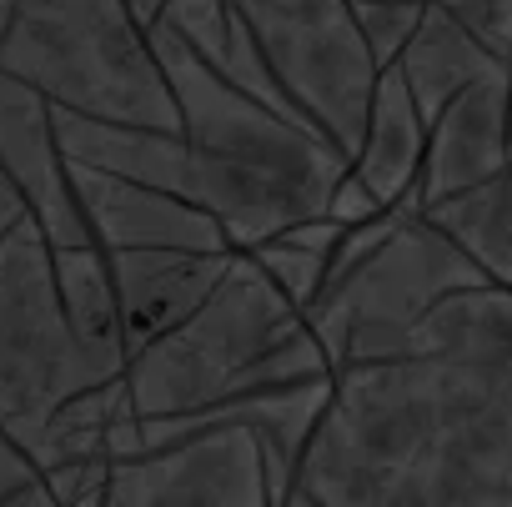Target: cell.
<instances>
[{"label": "cell", "instance_id": "603a6c76", "mask_svg": "<svg viewBox=\"0 0 512 507\" xmlns=\"http://www.w3.org/2000/svg\"><path fill=\"white\" fill-rule=\"evenodd\" d=\"M502 181L512 186V111H507V171H502Z\"/></svg>", "mask_w": 512, "mask_h": 507}, {"label": "cell", "instance_id": "3957f363", "mask_svg": "<svg viewBox=\"0 0 512 507\" xmlns=\"http://www.w3.org/2000/svg\"><path fill=\"white\" fill-rule=\"evenodd\" d=\"M0 66L56 106L181 131L176 96L131 0H16Z\"/></svg>", "mask_w": 512, "mask_h": 507}, {"label": "cell", "instance_id": "8fae6325", "mask_svg": "<svg viewBox=\"0 0 512 507\" xmlns=\"http://www.w3.org/2000/svg\"><path fill=\"white\" fill-rule=\"evenodd\" d=\"M236 251V246H231ZM231 251H191V246H121L106 251L116 297H121V322H126V347H146L181 317H191L221 272L231 267Z\"/></svg>", "mask_w": 512, "mask_h": 507}, {"label": "cell", "instance_id": "8992f818", "mask_svg": "<svg viewBox=\"0 0 512 507\" xmlns=\"http://www.w3.org/2000/svg\"><path fill=\"white\" fill-rule=\"evenodd\" d=\"M236 11L292 106L352 161L377 86L352 0H236Z\"/></svg>", "mask_w": 512, "mask_h": 507}, {"label": "cell", "instance_id": "5b68a950", "mask_svg": "<svg viewBox=\"0 0 512 507\" xmlns=\"http://www.w3.org/2000/svg\"><path fill=\"white\" fill-rule=\"evenodd\" d=\"M492 282L467 251L427 216H402L397 231L307 307L332 372L372 357H407L417 317L457 287Z\"/></svg>", "mask_w": 512, "mask_h": 507}, {"label": "cell", "instance_id": "e0dca14e", "mask_svg": "<svg viewBox=\"0 0 512 507\" xmlns=\"http://www.w3.org/2000/svg\"><path fill=\"white\" fill-rule=\"evenodd\" d=\"M422 11H427V0H352L357 31H362V41H367L377 71L402 56V46L412 41Z\"/></svg>", "mask_w": 512, "mask_h": 507}, {"label": "cell", "instance_id": "9a60e30c", "mask_svg": "<svg viewBox=\"0 0 512 507\" xmlns=\"http://www.w3.org/2000/svg\"><path fill=\"white\" fill-rule=\"evenodd\" d=\"M392 66L402 71V81H407V91H412L422 121L432 126L437 111H442L462 86H472L482 71L512 66V61H497L462 21H452L442 6H432V0H427V11H422L412 41L402 46V56H397Z\"/></svg>", "mask_w": 512, "mask_h": 507}, {"label": "cell", "instance_id": "30bf717a", "mask_svg": "<svg viewBox=\"0 0 512 507\" xmlns=\"http://www.w3.org/2000/svg\"><path fill=\"white\" fill-rule=\"evenodd\" d=\"M507 111H512V66L482 71L437 111V121L427 126V156L417 176L427 206L507 171Z\"/></svg>", "mask_w": 512, "mask_h": 507}, {"label": "cell", "instance_id": "4fadbf2b", "mask_svg": "<svg viewBox=\"0 0 512 507\" xmlns=\"http://www.w3.org/2000/svg\"><path fill=\"white\" fill-rule=\"evenodd\" d=\"M422 156H427V121H422L402 71L382 66L377 86H372L362 141L352 151V171L367 181V191L382 206H397L407 196V186L422 176Z\"/></svg>", "mask_w": 512, "mask_h": 507}, {"label": "cell", "instance_id": "6da1fadb", "mask_svg": "<svg viewBox=\"0 0 512 507\" xmlns=\"http://www.w3.org/2000/svg\"><path fill=\"white\" fill-rule=\"evenodd\" d=\"M191 146V196L221 221L236 251L322 216L337 176L352 166L317 126L292 121L216 76L166 21L146 26Z\"/></svg>", "mask_w": 512, "mask_h": 507}, {"label": "cell", "instance_id": "ffe728a7", "mask_svg": "<svg viewBox=\"0 0 512 507\" xmlns=\"http://www.w3.org/2000/svg\"><path fill=\"white\" fill-rule=\"evenodd\" d=\"M377 211H387L372 191H367V181L347 166L342 176H337V186H332V196H327V216H337L342 226H352V221H367V216H377Z\"/></svg>", "mask_w": 512, "mask_h": 507}, {"label": "cell", "instance_id": "7a4b0ae2", "mask_svg": "<svg viewBox=\"0 0 512 507\" xmlns=\"http://www.w3.org/2000/svg\"><path fill=\"white\" fill-rule=\"evenodd\" d=\"M317 377H332V362L307 327V312L251 251H231V267L211 297L126 362L136 417H186L231 397Z\"/></svg>", "mask_w": 512, "mask_h": 507}, {"label": "cell", "instance_id": "7c38bea8", "mask_svg": "<svg viewBox=\"0 0 512 507\" xmlns=\"http://www.w3.org/2000/svg\"><path fill=\"white\" fill-rule=\"evenodd\" d=\"M51 121H56V141H61L66 161H86V166H101V171H116V176L191 196V146H186L181 131L111 121V116L56 106V101H51Z\"/></svg>", "mask_w": 512, "mask_h": 507}, {"label": "cell", "instance_id": "ba28073f", "mask_svg": "<svg viewBox=\"0 0 512 507\" xmlns=\"http://www.w3.org/2000/svg\"><path fill=\"white\" fill-rule=\"evenodd\" d=\"M0 171L16 181V191L26 196V211L36 216L51 246L91 241V226L81 216V201L56 141L51 96L6 66H0Z\"/></svg>", "mask_w": 512, "mask_h": 507}, {"label": "cell", "instance_id": "d6986e66", "mask_svg": "<svg viewBox=\"0 0 512 507\" xmlns=\"http://www.w3.org/2000/svg\"><path fill=\"white\" fill-rule=\"evenodd\" d=\"M0 502H21V507H46L51 502V482L41 472V462L0 427Z\"/></svg>", "mask_w": 512, "mask_h": 507}, {"label": "cell", "instance_id": "9c48e42d", "mask_svg": "<svg viewBox=\"0 0 512 507\" xmlns=\"http://www.w3.org/2000/svg\"><path fill=\"white\" fill-rule=\"evenodd\" d=\"M66 171H71L81 216L91 226V241L106 246V251H121V246L231 251L221 221L181 191H161V186H146V181L86 166V161H66Z\"/></svg>", "mask_w": 512, "mask_h": 507}, {"label": "cell", "instance_id": "ac0fdd59", "mask_svg": "<svg viewBox=\"0 0 512 507\" xmlns=\"http://www.w3.org/2000/svg\"><path fill=\"white\" fill-rule=\"evenodd\" d=\"M452 21H462L497 61H512V0H432Z\"/></svg>", "mask_w": 512, "mask_h": 507}, {"label": "cell", "instance_id": "277c9868", "mask_svg": "<svg viewBox=\"0 0 512 507\" xmlns=\"http://www.w3.org/2000/svg\"><path fill=\"white\" fill-rule=\"evenodd\" d=\"M96 382L111 377L71 332L51 241L36 216H21L0 236V427L31 452L51 412Z\"/></svg>", "mask_w": 512, "mask_h": 507}, {"label": "cell", "instance_id": "2e32d148", "mask_svg": "<svg viewBox=\"0 0 512 507\" xmlns=\"http://www.w3.org/2000/svg\"><path fill=\"white\" fill-rule=\"evenodd\" d=\"M342 231H347V226L322 211V216H307V221L282 226L277 236L256 241V246H246V251H251V257L267 267V277L307 312V307L317 302L322 282H327V267H332V251H337Z\"/></svg>", "mask_w": 512, "mask_h": 507}, {"label": "cell", "instance_id": "44dd1931", "mask_svg": "<svg viewBox=\"0 0 512 507\" xmlns=\"http://www.w3.org/2000/svg\"><path fill=\"white\" fill-rule=\"evenodd\" d=\"M21 216H31V211H26V196L16 191V181H11L6 171H0V236H6Z\"/></svg>", "mask_w": 512, "mask_h": 507}, {"label": "cell", "instance_id": "52a82bcc", "mask_svg": "<svg viewBox=\"0 0 512 507\" xmlns=\"http://www.w3.org/2000/svg\"><path fill=\"white\" fill-rule=\"evenodd\" d=\"M106 502L151 507V502H221V507H262L272 502L267 457L256 432L236 417H211L186 427L146 452L116 457Z\"/></svg>", "mask_w": 512, "mask_h": 507}, {"label": "cell", "instance_id": "5bb4252c", "mask_svg": "<svg viewBox=\"0 0 512 507\" xmlns=\"http://www.w3.org/2000/svg\"><path fill=\"white\" fill-rule=\"evenodd\" d=\"M51 262H56V287H61L71 332L81 337V347L106 377H121L131 362V347H126V322H121V297H116L106 246L96 241L51 246Z\"/></svg>", "mask_w": 512, "mask_h": 507}, {"label": "cell", "instance_id": "7402d4cb", "mask_svg": "<svg viewBox=\"0 0 512 507\" xmlns=\"http://www.w3.org/2000/svg\"><path fill=\"white\" fill-rule=\"evenodd\" d=\"M161 6H166V0H131V16H136L141 26H151V21L161 16Z\"/></svg>", "mask_w": 512, "mask_h": 507}]
</instances>
